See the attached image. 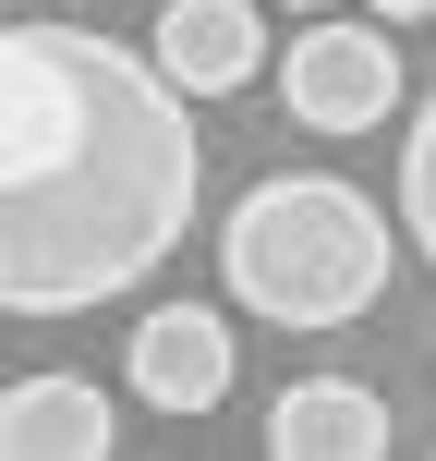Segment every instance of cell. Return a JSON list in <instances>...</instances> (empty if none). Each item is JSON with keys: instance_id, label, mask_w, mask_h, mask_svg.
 <instances>
[{"instance_id": "1", "label": "cell", "mask_w": 436, "mask_h": 461, "mask_svg": "<svg viewBox=\"0 0 436 461\" xmlns=\"http://www.w3.org/2000/svg\"><path fill=\"white\" fill-rule=\"evenodd\" d=\"M207 146L158 49L97 24H0V316H85L194 230Z\"/></svg>"}, {"instance_id": "3", "label": "cell", "mask_w": 436, "mask_h": 461, "mask_svg": "<svg viewBox=\"0 0 436 461\" xmlns=\"http://www.w3.org/2000/svg\"><path fill=\"white\" fill-rule=\"evenodd\" d=\"M400 24L388 13H291V49H279V110L303 134H376L400 110Z\"/></svg>"}, {"instance_id": "5", "label": "cell", "mask_w": 436, "mask_h": 461, "mask_svg": "<svg viewBox=\"0 0 436 461\" xmlns=\"http://www.w3.org/2000/svg\"><path fill=\"white\" fill-rule=\"evenodd\" d=\"M146 49L170 61L182 97H243L267 73V0H158V37Z\"/></svg>"}, {"instance_id": "2", "label": "cell", "mask_w": 436, "mask_h": 461, "mask_svg": "<svg viewBox=\"0 0 436 461\" xmlns=\"http://www.w3.org/2000/svg\"><path fill=\"white\" fill-rule=\"evenodd\" d=\"M218 279L267 328H351L388 292V207L340 170H267L218 219Z\"/></svg>"}, {"instance_id": "4", "label": "cell", "mask_w": 436, "mask_h": 461, "mask_svg": "<svg viewBox=\"0 0 436 461\" xmlns=\"http://www.w3.org/2000/svg\"><path fill=\"white\" fill-rule=\"evenodd\" d=\"M121 376H134V401H158V413H218L230 376H243V340H230L218 303H146L134 340H121Z\"/></svg>"}, {"instance_id": "8", "label": "cell", "mask_w": 436, "mask_h": 461, "mask_svg": "<svg viewBox=\"0 0 436 461\" xmlns=\"http://www.w3.org/2000/svg\"><path fill=\"white\" fill-rule=\"evenodd\" d=\"M400 243L436 267V97L413 110V146H400Z\"/></svg>"}, {"instance_id": "10", "label": "cell", "mask_w": 436, "mask_h": 461, "mask_svg": "<svg viewBox=\"0 0 436 461\" xmlns=\"http://www.w3.org/2000/svg\"><path fill=\"white\" fill-rule=\"evenodd\" d=\"M279 13H340V0H279Z\"/></svg>"}, {"instance_id": "7", "label": "cell", "mask_w": 436, "mask_h": 461, "mask_svg": "<svg viewBox=\"0 0 436 461\" xmlns=\"http://www.w3.org/2000/svg\"><path fill=\"white\" fill-rule=\"evenodd\" d=\"M388 401L364 376H291L267 401V461H388Z\"/></svg>"}, {"instance_id": "9", "label": "cell", "mask_w": 436, "mask_h": 461, "mask_svg": "<svg viewBox=\"0 0 436 461\" xmlns=\"http://www.w3.org/2000/svg\"><path fill=\"white\" fill-rule=\"evenodd\" d=\"M364 13H388V24H436V0H364Z\"/></svg>"}, {"instance_id": "6", "label": "cell", "mask_w": 436, "mask_h": 461, "mask_svg": "<svg viewBox=\"0 0 436 461\" xmlns=\"http://www.w3.org/2000/svg\"><path fill=\"white\" fill-rule=\"evenodd\" d=\"M121 449V401L97 376H13L0 389V461H110Z\"/></svg>"}]
</instances>
